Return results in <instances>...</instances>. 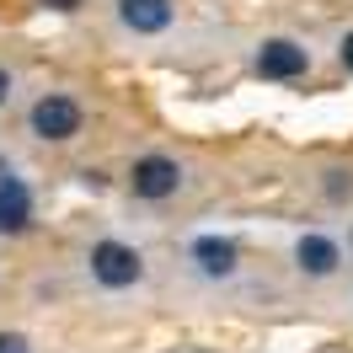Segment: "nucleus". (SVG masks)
Masks as SVG:
<instances>
[{"label": "nucleus", "instance_id": "f257e3e1", "mask_svg": "<svg viewBox=\"0 0 353 353\" xmlns=\"http://www.w3.org/2000/svg\"><path fill=\"white\" fill-rule=\"evenodd\" d=\"M81 123H86V112H81V102H75V97H65V91L38 97V102H32V112H27V129L38 134V139H48V145L75 139V134H81Z\"/></svg>", "mask_w": 353, "mask_h": 353}, {"label": "nucleus", "instance_id": "f03ea898", "mask_svg": "<svg viewBox=\"0 0 353 353\" xmlns=\"http://www.w3.org/2000/svg\"><path fill=\"white\" fill-rule=\"evenodd\" d=\"M86 263H91V279H97L102 289H134L139 279H145V257H139L129 241H112V236L91 246Z\"/></svg>", "mask_w": 353, "mask_h": 353}, {"label": "nucleus", "instance_id": "7ed1b4c3", "mask_svg": "<svg viewBox=\"0 0 353 353\" xmlns=\"http://www.w3.org/2000/svg\"><path fill=\"white\" fill-rule=\"evenodd\" d=\"M176 188H182V166H176L172 155L150 150L129 166V193L139 203H166V199H176Z\"/></svg>", "mask_w": 353, "mask_h": 353}, {"label": "nucleus", "instance_id": "20e7f679", "mask_svg": "<svg viewBox=\"0 0 353 353\" xmlns=\"http://www.w3.org/2000/svg\"><path fill=\"white\" fill-rule=\"evenodd\" d=\"M252 70H257L263 81H300V75L310 70V48L294 43V38H268V43L257 48Z\"/></svg>", "mask_w": 353, "mask_h": 353}, {"label": "nucleus", "instance_id": "39448f33", "mask_svg": "<svg viewBox=\"0 0 353 353\" xmlns=\"http://www.w3.org/2000/svg\"><path fill=\"white\" fill-rule=\"evenodd\" d=\"M188 257L199 268L203 279H236L241 273V246L230 241V236H199V241L188 246Z\"/></svg>", "mask_w": 353, "mask_h": 353}, {"label": "nucleus", "instance_id": "423d86ee", "mask_svg": "<svg viewBox=\"0 0 353 353\" xmlns=\"http://www.w3.org/2000/svg\"><path fill=\"white\" fill-rule=\"evenodd\" d=\"M294 263H300L305 279H332V273L343 268V246L332 241V236H321V230H305V236L294 241Z\"/></svg>", "mask_w": 353, "mask_h": 353}, {"label": "nucleus", "instance_id": "0eeeda50", "mask_svg": "<svg viewBox=\"0 0 353 353\" xmlns=\"http://www.w3.org/2000/svg\"><path fill=\"white\" fill-rule=\"evenodd\" d=\"M172 0H118V22L139 32V38H161L166 27H172Z\"/></svg>", "mask_w": 353, "mask_h": 353}, {"label": "nucleus", "instance_id": "6e6552de", "mask_svg": "<svg viewBox=\"0 0 353 353\" xmlns=\"http://www.w3.org/2000/svg\"><path fill=\"white\" fill-rule=\"evenodd\" d=\"M32 225V193H27L22 176H6V188H0V230H27Z\"/></svg>", "mask_w": 353, "mask_h": 353}, {"label": "nucleus", "instance_id": "1a4fd4ad", "mask_svg": "<svg viewBox=\"0 0 353 353\" xmlns=\"http://www.w3.org/2000/svg\"><path fill=\"white\" fill-rule=\"evenodd\" d=\"M353 193V176L348 172H332V182H327V199H348Z\"/></svg>", "mask_w": 353, "mask_h": 353}, {"label": "nucleus", "instance_id": "9d476101", "mask_svg": "<svg viewBox=\"0 0 353 353\" xmlns=\"http://www.w3.org/2000/svg\"><path fill=\"white\" fill-rule=\"evenodd\" d=\"M0 353H32L22 332H0Z\"/></svg>", "mask_w": 353, "mask_h": 353}, {"label": "nucleus", "instance_id": "9b49d317", "mask_svg": "<svg viewBox=\"0 0 353 353\" xmlns=\"http://www.w3.org/2000/svg\"><path fill=\"white\" fill-rule=\"evenodd\" d=\"M337 59H343V70L353 75V32H343V43H337Z\"/></svg>", "mask_w": 353, "mask_h": 353}, {"label": "nucleus", "instance_id": "f8f14e48", "mask_svg": "<svg viewBox=\"0 0 353 353\" xmlns=\"http://www.w3.org/2000/svg\"><path fill=\"white\" fill-rule=\"evenodd\" d=\"M6 102H11V75L0 70V108H6Z\"/></svg>", "mask_w": 353, "mask_h": 353}, {"label": "nucleus", "instance_id": "ddd939ff", "mask_svg": "<svg viewBox=\"0 0 353 353\" xmlns=\"http://www.w3.org/2000/svg\"><path fill=\"white\" fill-rule=\"evenodd\" d=\"M6 176H11V166H6V161H0V188H6Z\"/></svg>", "mask_w": 353, "mask_h": 353}, {"label": "nucleus", "instance_id": "4468645a", "mask_svg": "<svg viewBox=\"0 0 353 353\" xmlns=\"http://www.w3.org/2000/svg\"><path fill=\"white\" fill-rule=\"evenodd\" d=\"M193 353H203V348H193Z\"/></svg>", "mask_w": 353, "mask_h": 353}]
</instances>
